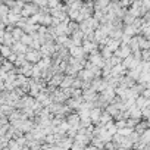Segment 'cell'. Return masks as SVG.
I'll list each match as a JSON object with an SVG mask.
<instances>
[{"instance_id": "1", "label": "cell", "mask_w": 150, "mask_h": 150, "mask_svg": "<svg viewBox=\"0 0 150 150\" xmlns=\"http://www.w3.org/2000/svg\"><path fill=\"white\" fill-rule=\"evenodd\" d=\"M25 56H27V60H28L30 63H35V65L43 59L41 52H40V50H33V49H30V52H28Z\"/></svg>"}, {"instance_id": "2", "label": "cell", "mask_w": 150, "mask_h": 150, "mask_svg": "<svg viewBox=\"0 0 150 150\" xmlns=\"http://www.w3.org/2000/svg\"><path fill=\"white\" fill-rule=\"evenodd\" d=\"M69 54L72 57H75V59H78V60H83V57L86 54V50H84L83 46H72L69 49Z\"/></svg>"}, {"instance_id": "3", "label": "cell", "mask_w": 150, "mask_h": 150, "mask_svg": "<svg viewBox=\"0 0 150 150\" xmlns=\"http://www.w3.org/2000/svg\"><path fill=\"white\" fill-rule=\"evenodd\" d=\"M102 109L100 108H94V109H91L90 110V118H91V122L93 124H96V125H99L100 124V118H102Z\"/></svg>"}, {"instance_id": "4", "label": "cell", "mask_w": 150, "mask_h": 150, "mask_svg": "<svg viewBox=\"0 0 150 150\" xmlns=\"http://www.w3.org/2000/svg\"><path fill=\"white\" fill-rule=\"evenodd\" d=\"M135 105H137V108H138V109L144 110V109H147V108H149L150 102H149V100H147L144 96H140V97H137V100H135Z\"/></svg>"}, {"instance_id": "5", "label": "cell", "mask_w": 150, "mask_h": 150, "mask_svg": "<svg viewBox=\"0 0 150 150\" xmlns=\"http://www.w3.org/2000/svg\"><path fill=\"white\" fill-rule=\"evenodd\" d=\"M121 46H122V43H121L119 40H113V38H110V41H109V44H108V47H109L113 53H116V52L121 49Z\"/></svg>"}, {"instance_id": "6", "label": "cell", "mask_w": 150, "mask_h": 150, "mask_svg": "<svg viewBox=\"0 0 150 150\" xmlns=\"http://www.w3.org/2000/svg\"><path fill=\"white\" fill-rule=\"evenodd\" d=\"M63 78H65V77H62V75H59V74H57V75H54V77L50 80V83H49V84H50L52 87L62 86V83H63Z\"/></svg>"}, {"instance_id": "7", "label": "cell", "mask_w": 150, "mask_h": 150, "mask_svg": "<svg viewBox=\"0 0 150 150\" xmlns=\"http://www.w3.org/2000/svg\"><path fill=\"white\" fill-rule=\"evenodd\" d=\"M137 33H140L134 25H125V28H124V34L125 35H128V37H132L134 34H137Z\"/></svg>"}, {"instance_id": "8", "label": "cell", "mask_w": 150, "mask_h": 150, "mask_svg": "<svg viewBox=\"0 0 150 150\" xmlns=\"http://www.w3.org/2000/svg\"><path fill=\"white\" fill-rule=\"evenodd\" d=\"M21 43H22V44H25V46H31V44L34 43V38H33V35L25 34V35L21 38Z\"/></svg>"}, {"instance_id": "9", "label": "cell", "mask_w": 150, "mask_h": 150, "mask_svg": "<svg viewBox=\"0 0 150 150\" xmlns=\"http://www.w3.org/2000/svg\"><path fill=\"white\" fill-rule=\"evenodd\" d=\"M143 96H144V97L150 102V88H146V90L143 91Z\"/></svg>"}, {"instance_id": "10", "label": "cell", "mask_w": 150, "mask_h": 150, "mask_svg": "<svg viewBox=\"0 0 150 150\" xmlns=\"http://www.w3.org/2000/svg\"><path fill=\"white\" fill-rule=\"evenodd\" d=\"M2 150H12L11 147H6V149H2Z\"/></svg>"}]
</instances>
